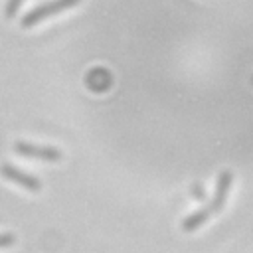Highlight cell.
Instances as JSON below:
<instances>
[{
	"label": "cell",
	"mask_w": 253,
	"mask_h": 253,
	"mask_svg": "<svg viewBox=\"0 0 253 253\" xmlns=\"http://www.w3.org/2000/svg\"><path fill=\"white\" fill-rule=\"evenodd\" d=\"M79 2H81V0H49V2L40 4V6H36L34 10H30L26 16H22L20 26H22V28H32V26L40 24L42 20H45V18L57 14V12H63V10H67V8H71V6L79 4Z\"/></svg>",
	"instance_id": "6da1fadb"
},
{
	"label": "cell",
	"mask_w": 253,
	"mask_h": 253,
	"mask_svg": "<svg viewBox=\"0 0 253 253\" xmlns=\"http://www.w3.org/2000/svg\"><path fill=\"white\" fill-rule=\"evenodd\" d=\"M14 150L26 158H38V160H47V162H57L61 160V150L53 146H36L26 140H18L14 144Z\"/></svg>",
	"instance_id": "7a4b0ae2"
},
{
	"label": "cell",
	"mask_w": 253,
	"mask_h": 253,
	"mask_svg": "<svg viewBox=\"0 0 253 253\" xmlns=\"http://www.w3.org/2000/svg\"><path fill=\"white\" fill-rule=\"evenodd\" d=\"M231 182H233V174L231 170H221L219 176H217V184H215V194L210 202V211L211 213H219L225 206V200H227V194H229V188H231Z\"/></svg>",
	"instance_id": "3957f363"
},
{
	"label": "cell",
	"mask_w": 253,
	"mask_h": 253,
	"mask_svg": "<svg viewBox=\"0 0 253 253\" xmlns=\"http://www.w3.org/2000/svg\"><path fill=\"white\" fill-rule=\"evenodd\" d=\"M0 174H2L4 178L12 180V182H16V184H20V186H24V188L30 190V192H40V190H42V182H40L38 178H34L32 174H26L24 170H20V168H16V166H12V164H2V166H0Z\"/></svg>",
	"instance_id": "277c9868"
},
{
	"label": "cell",
	"mask_w": 253,
	"mask_h": 253,
	"mask_svg": "<svg viewBox=\"0 0 253 253\" xmlns=\"http://www.w3.org/2000/svg\"><path fill=\"white\" fill-rule=\"evenodd\" d=\"M210 215H211L210 208L198 210V211H194L192 215H188V217L182 221V229H184V231H194V229H198L200 225H204V223L208 221V217H210Z\"/></svg>",
	"instance_id": "5b68a950"
},
{
	"label": "cell",
	"mask_w": 253,
	"mask_h": 253,
	"mask_svg": "<svg viewBox=\"0 0 253 253\" xmlns=\"http://www.w3.org/2000/svg\"><path fill=\"white\" fill-rule=\"evenodd\" d=\"M20 4H22V0H8V2H6V8H4V16H6L8 20L14 18L16 12H18V8H20Z\"/></svg>",
	"instance_id": "8992f818"
},
{
	"label": "cell",
	"mask_w": 253,
	"mask_h": 253,
	"mask_svg": "<svg viewBox=\"0 0 253 253\" xmlns=\"http://www.w3.org/2000/svg\"><path fill=\"white\" fill-rule=\"evenodd\" d=\"M14 241H16L14 233H10V231L0 233V247H10V245H14Z\"/></svg>",
	"instance_id": "52a82bcc"
},
{
	"label": "cell",
	"mask_w": 253,
	"mask_h": 253,
	"mask_svg": "<svg viewBox=\"0 0 253 253\" xmlns=\"http://www.w3.org/2000/svg\"><path fill=\"white\" fill-rule=\"evenodd\" d=\"M192 196L198 198V200H204V198H206V194H204V190H202L200 184H194V186H192Z\"/></svg>",
	"instance_id": "ba28073f"
},
{
	"label": "cell",
	"mask_w": 253,
	"mask_h": 253,
	"mask_svg": "<svg viewBox=\"0 0 253 253\" xmlns=\"http://www.w3.org/2000/svg\"><path fill=\"white\" fill-rule=\"evenodd\" d=\"M251 85H253V75H251Z\"/></svg>",
	"instance_id": "9c48e42d"
}]
</instances>
